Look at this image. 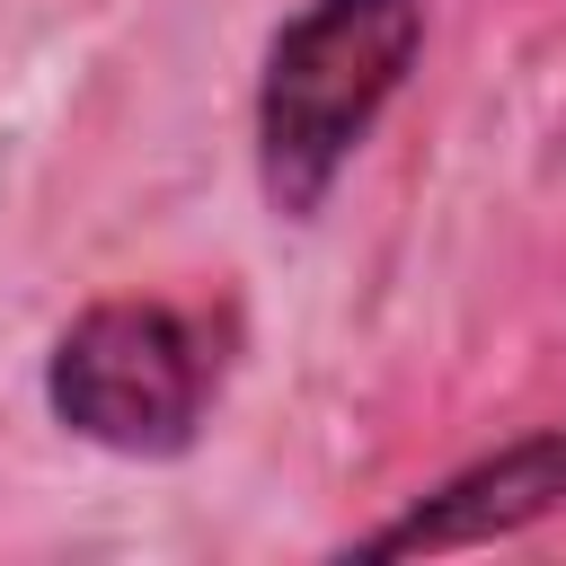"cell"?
Returning <instances> with one entry per match:
<instances>
[{"mask_svg":"<svg viewBox=\"0 0 566 566\" xmlns=\"http://www.w3.org/2000/svg\"><path fill=\"white\" fill-rule=\"evenodd\" d=\"M424 0H292L265 35L248 133L274 221H318L424 62Z\"/></svg>","mask_w":566,"mask_h":566,"instance_id":"obj_1","label":"cell"},{"mask_svg":"<svg viewBox=\"0 0 566 566\" xmlns=\"http://www.w3.org/2000/svg\"><path fill=\"white\" fill-rule=\"evenodd\" d=\"M230 380V318L159 301V292H97L44 345V416L106 451V460H186Z\"/></svg>","mask_w":566,"mask_h":566,"instance_id":"obj_2","label":"cell"},{"mask_svg":"<svg viewBox=\"0 0 566 566\" xmlns=\"http://www.w3.org/2000/svg\"><path fill=\"white\" fill-rule=\"evenodd\" d=\"M566 513V424H522L513 442L460 460L424 495H407L380 531L345 539V566H389V557H442V548H495Z\"/></svg>","mask_w":566,"mask_h":566,"instance_id":"obj_3","label":"cell"}]
</instances>
